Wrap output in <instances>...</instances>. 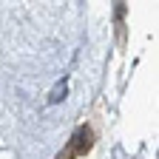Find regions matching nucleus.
<instances>
[{"mask_svg":"<svg viewBox=\"0 0 159 159\" xmlns=\"http://www.w3.org/2000/svg\"><path fill=\"white\" fill-rule=\"evenodd\" d=\"M71 148H68V153L66 156H60V159H74L77 153H83V151H88L91 148V131H85V128H80L77 134H74V139H71Z\"/></svg>","mask_w":159,"mask_h":159,"instance_id":"obj_1","label":"nucleus"}]
</instances>
